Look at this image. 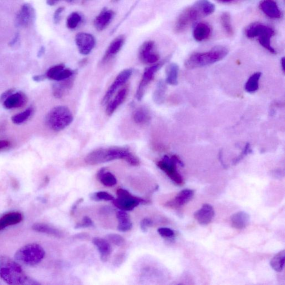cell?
<instances>
[{
	"instance_id": "4fadbf2b",
	"label": "cell",
	"mask_w": 285,
	"mask_h": 285,
	"mask_svg": "<svg viewBox=\"0 0 285 285\" xmlns=\"http://www.w3.org/2000/svg\"><path fill=\"white\" fill-rule=\"evenodd\" d=\"M155 44L153 41L144 43L139 51L140 61L146 64H154L159 60L158 54L154 51Z\"/></svg>"
},
{
	"instance_id": "60d3db41",
	"label": "cell",
	"mask_w": 285,
	"mask_h": 285,
	"mask_svg": "<svg viewBox=\"0 0 285 285\" xmlns=\"http://www.w3.org/2000/svg\"><path fill=\"white\" fill-rule=\"evenodd\" d=\"M64 68H66L64 64H59L50 68L46 74L47 78L52 80L56 74Z\"/></svg>"
},
{
	"instance_id": "b9f144b4",
	"label": "cell",
	"mask_w": 285,
	"mask_h": 285,
	"mask_svg": "<svg viewBox=\"0 0 285 285\" xmlns=\"http://www.w3.org/2000/svg\"><path fill=\"white\" fill-rule=\"evenodd\" d=\"M93 226H94V223L91 218H89L88 216H86L83 218L82 221L81 222L78 223L76 225V226H75V228L76 229L84 228L89 227H92Z\"/></svg>"
},
{
	"instance_id": "6f0895ef",
	"label": "cell",
	"mask_w": 285,
	"mask_h": 285,
	"mask_svg": "<svg viewBox=\"0 0 285 285\" xmlns=\"http://www.w3.org/2000/svg\"><path fill=\"white\" fill-rule=\"evenodd\" d=\"M281 64L282 69L283 70V72H284V58H282L281 60Z\"/></svg>"
},
{
	"instance_id": "91938a15",
	"label": "cell",
	"mask_w": 285,
	"mask_h": 285,
	"mask_svg": "<svg viewBox=\"0 0 285 285\" xmlns=\"http://www.w3.org/2000/svg\"><path fill=\"white\" fill-rule=\"evenodd\" d=\"M88 1H89V0H82V4H85Z\"/></svg>"
},
{
	"instance_id": "30bf717a",
	"label": "cell",
	"mask_w": 285,
	"mask_h": 285,
	"mask_svg": "<svg viewBox=\"0 0 285 285\" xmlns=\"http://www.w3.org/2000/svg\"><path fill=\"white\" fill-rule=\"evenodd\" d=\"M168 58H167L162 62L154 64L153 66L145 69L136 94V97L138 101H141L143 99L145 91H146V89L149 83L152 81L155 74L168 61Z\"/></svg>"
},
{
	"instance_id": "ba28073f",
	"label": "cell",
	"mask_w": 285,
	"mask_h": 285,
	"mask_svg": "<svg viewBox=\"0 0 285 285\" xmlns=\"http://www.w3.org/2000/svg\"><path fill=\"white\" fill-rule=\"evenodd\" d=\"M118 198L113 200V204L119 209L124 211H131L140 204H146L149 202L130 193L127 190L119 188L117 190Z\"/></svg>"
},
{
	"instance_id": "d6a6232c",
	"label": "cell",
	"mask_w": 285,
	"mask_h": 285,
	"mask_svg": "<svg viewBox=\"0 0 285 285\" xmlns=\"http://www.w3.org/2000/svg\"><path fill=\"white\" fill-rule=\"evenodd\" d=\"M262 76L260 72L255 73L249 77L245 85L244 89L247 93H253L256 92L259 87V81Z\"/></svg>"
},
{
	"instance_id": "7402d4cb",
	"label": "cell",
	"mask_w": 285,
	"mask_h": 285,
	"mask_svg": "<svg viewBox=\"0 0 285 285\" xmlns=\"http://www.w3.org/2000/svg\"><path fill=\"white\" fill-rule=\"evenodd\" d=\"M92 242L101 254V258L103 262L108 261L112 252V247L107 240L100 237H94Z\"/></svg>"
},
{
	"instance_id": "2e32d148",
	"label": "cell",
	"mask_w": 285,
	"mask_h": 285,
	"mask_svg": "<svg viewBox=\"0 0 285 285\" xmlns=\"http://www.w3.org/2000/svg\"><path fill=\"white\" fill-rule=\"evenodd\" d=\"M259 8L267 17L272 19H279L282 17V13L274 0H262Z\"/></svg>"
},
{
	"instance_id": "9a60e30c",
	"label": "cell",
	"mask_w": 285,
	"mask_h": 285,
	"mask_svg": "<svg viewBox=\"0 0 285 285\" xmlns=\"http://www.w3.org/2000/svg\"><path fill=\"white\" fill-rule=\"evenodd\" d=\"M214 214V210L211 205L204 204L201 208L194 213V217L200 224L206 226L212 222Z\"/></svg>"
},
{
	"instance_id": "7bdbcfd3",
	"label": "cell",
	"mask_w": 285,
	"mask_h": 285,
	"mask_svg": "<svg viewBox=\"0 0 285 285\" xmlns=\"http://www.w3.org/2000/svg\"><path fill=\"white\" fill-rule=\"evenodd\" d=\"M158 232L164 238H172L174 236V232L169 228H159L158 229Z\"/></svg>"
},
{
	"instance_id": "e0dca14e",
	"label": "cell",
	"mask_w": 285,
	"mask_h": 285,
	"mask_svg": "<svg viewBox=\"0 0 285 285\" xmlns=\"http://www.w3.org/2000/svg\"><path fill=\"white\" fill-rule=\"evenodd\" d=\"M26 94L22 92L14 93L3 102L5 108L12 109L21 108L27 103Z\"/></svg>"
},
{
	"instance_id": "f35d334b",
	"label": "cell",
	"mask_w": 285,
	"mask_h": 285,
	"mask_svg": "<svg viewBox=\"0 0 285 285\" xmlns=\"http://www.w3.org/2000/svg\"><path fill=\"white\" fill-rule=\"evenodd\" d=\"M108 241L116 245L117 246H121L125 243L124 238L118 234H109L107 235Z\"/></svg>"
},
{
	"instance_id": "52a82bcc",
	"label": "cell",
	"mask_w": 285,
	"mask_h": 285,
	"mask_svg": "<svg viewBox=\"0 0 285 285\" xmlns=\"http://www.w3.org/2000/svg\"><path fill=\"white\" fill-rule=\"evenodd\" d=\"M46 255L44 248L37 243H31L20 248L16 253L19 262L28 266H36L41 263Z\"/></svg>"
},
{
	"instance_id": "ac0fdd59",
	"label": "cell",
	"mask_w": 285,
	"mask_h": 285,
	"mask_svg": "<svg viewBox=\"0 0 285 285\" xmlns=\"http://www.w3.org/2000/svg\"><path fill=\"white\" fill-rule=\"evenodd\" d=\"M74 82V78L72 77L54 84L53 94L54 97L61 99L66 96L73 86Z\"/></svg>"
},
{
	"instance_id": "74e56055",
	"label": "cell",
	"mask_w": 285,
	"mask_h": 285,
	"mask_svg": "<svg viewBox=\"0 0 285 285\" xmlns=\"http://www.w3.org/2000/svg\"><path fill=\"white\" fill-rule=\"evenodd\" d=\"M75 73L76 72L71 69L64 68L56 74L52 80L57 82L62 81L63 80L73 77Z\"/></svg>"
},
{
	"instance_id": "11a10c76",
	"label": "cell",
	"mask_w": 285,
	"mask_h": 285,
	"mask_svg": "<svg viewBox=\"0 0 285 285\" xmlns=\"http://www.w3.org/2000/svg\"><path fill=\"white\" fill-rule=\"evenodd\" d=\"M19 34H17L16 37L11 42V44H10V46H14L15 44H16L19 41Z\"/></svg>"
},
{
	"instance_id": "9c48e42d",
	"label": "cell",
	"mask_w": 285,
	"mask_h": 285,
	"mask_svg": "<svg viewBox=\"0 0 285 285\" xmlns=\"http://www.w3.org/2000/svg\"><path fill=\"white\" fill-rule=\"evenodd\" d=\"M177 164L184 166L181 160L177 156H173L171 158L165 156L161 161L157 162V165L173 182L181 186L184 181L181 175L177 171Z\"/></svg>"
},
{
	"instance_id": "8d00e7d4",
	"label": "cell",
	"mask_w": 285,
	"mask_h": 285,
	"mask_svg": "<svg viewBox=\"0 0 285 285\" xmlns=\"http://www.w3.org/2000/svg\"><path fill=\"white\" fill-rule=\"evenodd\" d=\"M82 17L78 13H73L68 17L67 26L69 29H76L82 21Z\"/></svg>"
},
{
	"instance_id": "7a4b0ae2",
	"label": "cell",
	"mask_w": 285,
	"mask_h": 285,
	"mask_svg": "<svg viewBox=\"0 0 285 285\" xmlns=\"http://www.w3.org/2000/svg\"><path fill=\"white\" fill-rule=\"evenodd\" d=\"M215 9L214 5L209 0H198L180 14L174 25V31L177 33L184 32L200 19L212 14Z\"/></svg>"
},
{
	"instance_id": "cb8c5ba5",
	"label": "cell",
	"mask_w": 285,
	"mask_h": 285,
	"mask_svg": "<svg viewBox=\"0 0 285 285\" xmlns=\"http://www.w3.org/2000/svg\"><path fill=\"white\" fill-rule=\"evenodd\" d=\"M128 93V90L127 88H123L121 90L115 97L113 101L110 102L106 108V113L108 116L112 115L116 111L117 108L126 100Z\"/></svg>"
},
{
	"instance_id": "836d02e7",
	"label": "cell",
	"mask_w": 285,
	"mask_h": 285,
	"mask_svg": "<svg viewBox=\"0 0 285 285\" xmlns=\"http://www.w3.org/2000/svg\"><path fill=\"white\" fill-rule=\"evenodd\" d=\"M284 250H282L275 254L270 261V265L275 271L281 272L282 271L284 264Z\"/></svg>"
},
{
	"instance_id": "484cf974",
	"label": "cell",
	"mask_w": 285,
	"mask_h": 285,
	"mask_svg": "<svg viewBox=\"0 0 285 285\" xmlns=\"http://www.w3.org/2000/svg\"><path fill=\"white\" fill-rule=\"evenodd\" d=\"M249 219L250 216L247 213L243 211L237 212L231 217L232 226L238 229H243L248 226Z\"/></svg>"
},
{
	"instance_id": "db71d44e",
	"label": "cell",
	"mask_w": 285,
	"mask_h": 285,
	"mask_svg": "<svg viewBox=\"0 0 285 285\" xmlns=\"http://www.w3.org/2000/svg\"><path fill=\"white\" fill-rule=\"evenodd\" d=\"M47 78L46 74L44 75H38V76H34L33 79L34 81L36 82H41L44 81Z\"/></svg>"
},
{
	"instance_id": "9f6ffc18",
	"label": "cell",
	"mask_w": 285,
	"mask_h": 285,
	"mask_svg": "<svg viewBox=\"0 0 285 285\" xmlns=\"http://www.w3.org/2000/svg\"><path fill=\"white\" fill-rule=\"evenodd\" d=\"M45 53V48L44 47H42L41 49H40V51L38 53V57H41L43 56V55Z\"/></svg>"
},
{
	"instance_id": "681fc988",
	"label": "cell",
	"mask_w": 285,
	"mask_h": 285,
	"mask_svg": "<svg viewBox=\"0 0 285 285\" xmlns=\"http://www.w3.org/2000/svg\"><path fill=\"white\" fill-rule=\"evenodd\" d=\"M15 89H11L8 90L7 91L5 92L1 96H0V102L3 103L5 100L8 98L11 95L14 93Z\"/></svg>"
},
{
	"instance_id": "816d5d0a",
	"label": "cell",
	"mask_w": 285,
	"mask_h": 285,
	"mask_svg": "<svg viewBox=\"0 0 285 285\" xmlns=\"http://www.w3.org/2000/svg\"><path fill=\"white\" fill-rule=\"evenodd\" d=\"M63 1V0H47V3L49 6H54L59 2ZM69 3H73L75 0H63Z\"/></svg>"
},
{
	"instance_id": "f6af8a7d",
	"label": "cell",
	"mask_w": 285,
	"mask_h": 285,
	"mask_svg": "<svg viewBox=\"0 0 285 285\" xmlns=\"http://www.w3.org/2000/svg\"><path fill=\"white\" fill-rule=\"evenodd\" d=\"M153 222L151 219L149 218H144L142 220L141 222V228L142 231L144 232H146L148 231V228L152 226Z\"/></svg>"
},
{
	"instance_id": "f907efd6",
	"label": "cell",
	"mask_w": 285,
	"mask_h": 285,
	"mask_svg": "<svg viewBox=\"0 0 285 285\" xmlns=\"http://www.w3.org/2000/svg\"><path fill=\"white\" fill-rule=\"evenodd\" d=\"M83 201L84 199L82 198L79 199L78 200H77V201L76 202H75L71 209V215L74 214L75 212H76V211L78 207L79 206V204L82 203L83 202Z\"/></svg>"
},
{
	"instance_id": "83f0119b",
	"label": "cell",
	"mask_w": 285,
	"mask_h": 285,
	"mask_svg": "<svg viewBox=\"0 0 285 285\" xmlns=\"http://www.w3.org/2000/svg\"><path fill=\"white\" fill-rule=\"evenodd\" d=\"M97 179L104 186L113 187L117 183V180L112 173L107 171V169H100L97 175Z\"/></svg>"
},
{
	"instance_id": "ee69618b",
	"label": "cell",
	"mask_w": 285,
	"mask_h": 285,
	"mask_svg": "<svg viewBox=\"0 0 285 285\" xmlns=\"http://www.w3.org/2000/svg\"><path fill=\"white\" fill-rule=\"evenodd\" d=\"M96 194L99 201H101V200L106 201H113L115 199L112 194L106 192H98L96 193Z\"/></svg>"
},
{
	"instance_id": "bcb514c9",
	"label": "cell",
	"mask_w": 285,
	"mask_h": 285,
	"mask_svg": "<svg viewBox=\"0 0 285 285\" xmlns=\"http://www.w3.org/2000/svg\"><path fill=\"white\" fill-rule=\"evenodd\" d=\"M125 259H126V255L124 253H119L115 257L113 261V264L115 266L119 267L121 266L122 264L124 262Z\"/></svg>"
},
{
	"instance_id": "7c38bea8",
	"label": "cell",
	"mask_w": 285,
	"mask_h": 285,
	"mask_svg": "<svg viewBox=\"0 0 285 285\" xmlns=\"http://www.w3.org/2000/svg\"><path fill=\"white\" fill-rule=\"evenodd\" d=\"M36 19V11L31 4L26 3L23 5L17 14L16 20L17 26L20 28H27L31 26Z\"/></svg>"
},
{
	"instance_id": "f1b7e54d",
	"label": "cell",
	"mask_w": 285,
	"mask_h": 285,
	"mask_svg": "<svg viewBox=\"0 0 285 285\" xmlns=\"http://www.w3.org/2000/svg\"><path fill=\"white\" fill-rule=\"evenodd\" d=\"M132 118L135 123L139 125H145L151 121V117L147 109L139 108L133 112Z\"/></svg>"
},
{
	"instance_id": "e575fe53",
	"label": "cell",
	"mask_w": 285,
	"mask_h": 285,
	"mask_svg": "<svg viewBox=\"0 0 285 285\" xmlns=\"http://www.w3.org/2000/svg\"><path fill=\"white\" fill-rule=\"evenodd\" d=\"M221 23L224 31L229 36H233L234 31L231 24V16L228 13H223L221 17Z\"/></svg>"
},
{
	"instance_id": "5bb4252c",
	"label": "cell",
	"mask_w": 285,
	"mask_h": 285,
	"mask_svg": "<svg viewBox=\"0 0 285 285\" xmlns=\"http://www.w3.org/2000/svg\"><path fill=\"white\" fill-rule=\"evenodd\" d=\"M76 43L79 52L84 56H87L96 46V39L92 35L86 33H79L76 37Z\"/></svg>"
},
{
	"instance_id": "d590c367",
	"label": "cell",
	"mask_w": 285,
	"mask_h": 285,
	"mask_svg": "<svg viewBox=\"0 0 285 285\" xmlns=\"http://www.w3.org/2000/svg\"><path fill=\"white\" fill-rule=\"evenodd\" d=\"M34 112V109L32 107L28 108L26 111L15 115L12 118V122L13 123L19 125L26 122L27 120L32 116Z\"/></svg>"
},
{
	"instance_id": "1f68e13d",
	"label": "cell",
	"mask_w": 285,
	"mask_h": 285,
	"mask_svg": "<svg viewBox=\"0 0 285 285\" xmlns=\"http://www.w3.org/2000/svg\"><path fill=\"white\" fill-rule=\"evenodd\" d=\"M179 67L175 63L169 64L166 69V82L171 86H177L178 84Z\"/></svg>"
},
{
	"instance_id": "4316f807",
	"label": "cell",
	"mask_w": 285,
	"mask_h": 285,
	"mask_svg": "<svg viewBox=\"0 0 285 285\" xmlns=\"http://www.w3.org/2000/svg\"><path fill=\"white\" fill-rule=\"evenodd\" d=\"M116 217L119 221L118 231L127 232L132 228V222L129 215L124 211H119L116 213Z\"/></svg>"
},
{
	"instance_id": "ab89813d",
	"label": "cell",
	"mask_w": 285,
	"mask_h": 285,
	"mask_svg": "<svg viewBox=\"0 0 285 285\" xmlns=\"http://www.w3.org/2000/svg\"><path fill=\"white\" fill-rule=\"evenodd\" d=\"M252 152V148L251 145L249 143H247L245 145L244 147L242 152L241 154L239 155V156L235 158L232 161V163L234 165H236L240 161H241L242 159H243L244 157H246L247 155Z\"/></svg>"
},
{
	"instance_id": "603a6c76",
	"label": "cell",
	"mask_w": 285,
	"mask_h": 285,
	"mask_svg": "<svg viewBox=\"0 0 285 285\" xmlns=\"http://www.w3.org/2000/svg\"><path fill=\"white\" fill-rule=\"evenodd\" d=\"M23 215L19 212H11L5 214L0 218V231L7 227L21 222Z\"/></svg>"
},
{
	"instance_id": "6da1fadb",
	"label": "cell",
	"mask_w": 285,
	"mask_h": 285,
	"mask_svg": "<svg viewBox=\"0 0 285 285\" xmlns=\"http://www.w3.org/2000/svg\"><path fill=\"white\" fill-rule=\"evenodd\" d=\"M117 159H123L132 166H138L141 163L139 158L129 148L120 147L94 150L87 155L84 161L88 165L94 166Z\"/></svg>"
},
{
	"instance_id": "680465c9",
	"label": "cell",
	"mask_w": 285,
	"mask_h": 285,
	"mask_svg": "<svg viewBox=\"0 0 285 285\" xmlns=\"http://www.w3.org/2000/svg\"><path fill=\"white\" fill-rule=\"evenodd\" d=\"M220 3H228L233 1V0H218Z\"/></svg>"
},
{
	"instance_id": "3957f363",
	"label": "cell",
	"mask_w": 285,
	"mask_h": 285,
	"mask_svg": "<svg viewBox=\"0 0 285 285\" xmlns=\"http://www.w3.org/2000/svg\"><path fill=\"white\" fill-rule=\"evenodd\" d=\"M0 277L9 284H36L27 276L21 265L5 256L0 257Z\"/></svg>"
},
{
	"instance_id": "44dd1931",
	"label": "cell",
	"mask_w": 285,
	"mask_h": 285,
	"mask_svg": "<svg viewBox=\"0 0 285 285\" xmlns=\"http://www.w3.org/2000/svg\"><path fill=\"white\" fill-rule=\"evenodd\" d=\"M194 196V191L189 189H185L180 192L172 201L166 203L169 207L176 208L183 206L191 201Z\"/></svg>"
},
{
	"instance_id": "c3c4849f",
	"label": "cell",
	"mask_w": 285,
	"mask_h": 285,
	"mask_svg": "<svg viewBox=\"0 0 285 285\" xmlns=\"http://www.w3.org/2000/svg\"><path fill=\"white\" fill-rule=\"evenodd\" d=\"M12 146V143L8 140H0V152L5 151Z\"/></svg>"
},
{
	"instance_id": "277c9868",
	"label": "cell",
	"mask_w": 285,
	"mask_h": 285,
	"mask_svg": "<svg viewBox=\"0 0 285 285\" xmlns=\"http://www.w3.org/2000/svg\"><path fill=\"white\" fill-rule=\"evenodd\" d=\"M228 53L227 48L217 46L206 52L194 53L187 59L185 67L188 69H193L207 66L221 61Z\"/></svg>"
},
{
	"instance_id": "f546056e",
	"label": "cell",
	"mask_w": 285,
	"mask_h": 285,
	"mask_svg": "<svg viewBox=\"0 0 285 285\" xmlns=\"http://www.w3.org/2000/svg\"><path fill=\"white\" fill-rule=\"evenodd\" d=\"M34 231L46 233L57 237H63V233L60 230L44 223H36L32 227Z\"/></svg>"
},
{
	"instance_id": "d6986e66",
	"label": "cell",
	"mask_w": 285,
	"mask_h": 285,
	"mask_svg": "<svg viewBox=\"0 0 285 285\" xmlns=\"http://www.w3.org/2000/svg\"><path fill=\"white\" fill-rule=\"evenodd\" d=\"M114 12L105 9L94 20V26L98 31L102 32L106 29L112 21Z\"/></svg>"
},
{
	"instance_id": "94428289",
	"label": "cell",
	"mask_w": 285,
	"mask_h": 285,
	"mask_svg": "<svg viewBox=\"0 0 285 285\" xmlns=\"http://www.w3.org/2000/svg\"><path fill=\"white\" fill-rule=\"evenodd\" d=\"M119 1V0H113L112 2L113 3H117V2H118Z\"/></svg>"
},
{
	"instance_id": "ffe728a7",
	"label": "cell",
	"mask_w": 285,
	"mask_h": 285,
	"mask_svg": "<svg viewBox=\"0 0 285 285\" xmlns=\"http://www.w3.org/2000/svg\"><path fill=\"white\" fill-rule=\"evenodd\" d=\"M125 42L124 36H120L113 40L109 45L102 59V63H106L121 51Z\"/></svg>"
},
{
	"instance_id": "f5cc1de1",
	"label": "cell",
	"mask_w": 285,
	"mask_h": 285,
	"mask_svg": "<svg viewBox=\"0 0 285 285\" xmlns=\"http://www.w3.org/2000/svg\"><path fill=\"white\" fill-rule=\"evenodd\" d=\"M74 238L82 240L88 239L89 238V235L86 233H79L75 235Z\"/></svg>"
},
{
	"instance_id": "d4e9b609",
	"label": "cell",
	"mask_w": 285,
	"mask_h": 285,
	"mask_svg": "<svg viewBox=\"0 0 285 285\" xmlns=\"http://www.w3.org/2000/svg\"><path fill=\"white\" fill-rule=\"evenodd\" d=\"M211 28L206 23H200L194 28L193 36L195 41L202 42L209 38L211 34Z\"/></svg>"
},
{
	"instance_id": "4dcf8cb0",
	"label": "cell",
	"mask_w": 285,
	"mask_h": 285,
	"mask_svg": "<svg viewBox=\"0 0 285 285\" xmlns=\"http://www.w3.org/2000/svg\"><path fill=\"white\" fill-rule=\"evenodd\" d=\"M166 91V83L163 80H161L158 82L153 93V99L155 103L161 105L164 103Z\"/></svg>"
},
{
	"instance_id": "8fae6325",
	"label": "cell",
	"mask_w": 285,
	"mask_h": 285,
	"mask_svg": "<svg viewBox=\"0 0 285 285\" xmlns=\"http://www.w3.org/2000/svg\"><path fill=\"white\" fill-rule=\"evenodd\" d=\"M132 74L133 70L131 69H125L119 74L111 86L108 89L106 94L104 95L102 102L103 106L107 104L112 98L115 93L117 91V90L128 81V80L132 76Z\"/></svg>"
},
{
	"instance_id": "7dc6e473",
	"label": "cell",
	"mask_w": 285,
	"mask_h": 285,
	"mask_svg": "<svg viewBox=\"0 0 285 285\" xmlns=\"http://www.w3.org/2000/svg\"><path fill=\"white\" fill-rule=\"evenodd\" d=\"M64 11V8H58L54 15V22L55 24H59L61 21L62 14Z\"/></svg>"
},
{
	"instance_id": "8992f818",
	"label": "cell",
	"mask_w": 285,
	"mask_h": 285,
	"mask_svg": "<svg viewBox=\"0 0 285 285\" xmlns=\"http://www.w3.org/2000/svg\"><path fill=\"white\" fill-rule=\"evenodd\" d=\"M274 34L272 28L260 23H252L245 29V35L248 38H258L260 45L270 53L274 52L271 39Z\"/></svg>"
},
{
	"instance_id": "5b68a950",
	"label": "cell",
	"mask_w": 285,
	"mask_h": 285,
	"mask_svg": "<svg viewBox=\"0 0 285 285\" xmlns=\"http://www.w3.org/2000/svg\"><path fill=\"white\" fill-rule=\"evenodd\" d=\"M73 116L71 110L66 106H58L49 112L46 117L48 127L55 132H60L71 125Z\"/></svg>"
}]
</instances>
